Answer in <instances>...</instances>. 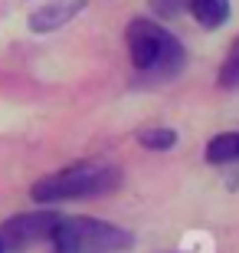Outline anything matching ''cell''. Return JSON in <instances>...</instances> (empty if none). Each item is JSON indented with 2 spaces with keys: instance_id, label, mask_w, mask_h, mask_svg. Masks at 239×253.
<instances>
[{
  "instance_id": "cell-11",
  "label": "cell",
  "mask_w": 239,
  "mask_h": 253,
  "mask_svg": "<svg viewBox=\"0 0 239 253\" xmlns=\"http://www.w3.org/2000/svg\"><path fill=\"white\" fill-rule=\"evenodd\" d=\"M0 253H3V247H0Z\"/></svg>"
},
{
  "instance_id": "cell-5",
  "label": "cell",
  "mask_w": 239,
  "mask_h": 253,
  "mask_svg": "<svg viewBox=\"0 0 239 253\" xmlns=\"http://www.w3.org/2000/svg\"><path fill=\"white\" fill-rule=\"evenodd\" d=\"M89 7V0H53L46 7H36L30 13V30L33 33H53V30L66 27L69 20H75Z\"/></svg>"
},
{
  "instance_id": "cell-4",
  "label": "cell",
  "mask_w": 239,
  "mask_h": 253,
  "mask_svg": "<svg viewBox=\"0 0 239 253\" xmlns=\"http://www.w3.org/2000/svg\"><path fill=\"white\" fill-rule=\"evenodd\" d=\"M56 211H33V214H17L0 224V247L3 253H27L36 244H49L56 224H59Z\"/></svg>"
},
{
  "instance_id": "cell-8",
  "label": "cell",
  "mask_w": 239,
  "mask_h": 253,
  "mask_svg": "<svg viewBox=\"0 0 239 253\" xmlns=\"http://www.w3.org/2000/svg\"><path fill=\"white\" fill-rule=\"evenodd\" d=\"M138 145L147 148V151H171L177 145V131L164 128V125H157V128H141L138 131Z\"/></svg>"
},
{
  "instance_id": "cell-7",
  "label": "cell",
  "mask_w": 239,
  "mask_h": 253,
  "mask_svg": "<svg viewBox=\"0 0 239 253\" xmlns=\"http://www.w3.org/2000/svg\"><path fill=\"white\" fill-rule=\"evenodd\" d=\"M216 85L226 89V92H236V89H239V37L233 40L230 53H226L220 73H216Z\"/></svg>"
},
{
  "instance_id": "cell-6",
  "label": "cell",
  "mask_w": 239,
  "mask_h": 253,
  "mask_svg": "<svg viewBox=\"0 0 239 253\" xmlns=\"http://www.w3.org/2000/svg\"><path fill=\"white\" fill-rule=\"evenodd\" d=\"M187 13H193L203 30H220L230 20V0H190Z\"/></svg>"
},
{
  "instance_id": "cell-9",
  "label": "cell",
  "mask_w": 239,
  "mask_h": 253,
  "mask_svg": "<svg viewBox=\"0 0 239 253\" xmlns=\"http://www.w3.org/2000/svg\"><path fill=\"white\" fill-rule=\"evenodd\" d=\"M187 3H190V0H147L151 13L161 17V20H174V17H180V13H187Z\"/></svg>"
},
{
  "instance_id": "cell-10",
  "label": "cell",
  "mask_w": 239,
  "mask_h": 253,
  "mask_svg": "<svg viewBox=\"0 0 239 253\" xmlns=\"http://www.w3.org/2000/svg\"><path fill=\"white\" fill-rule=\"evenodd\" d=\"M236 161H239V131H236Z\"/></svg>"
},
{
  "instance_id": "cell-3",
  "label": "cell",
  "mask_w": 239,
  "mask_h": 253,
  "mask_svg": "<svg viewBox=\"0 0 239 253\" xmlns=\"http://www.w3.org/2000/svg\"><path fill=\"white\" fill-rule=\"evenodd\" d=\"M49 247L53 253H128L135 234L95 217H59Z\"/></svg>"
},
{
  "instance_id": "cell-2",
  "label": "cell",
  "mask_w": 239,
  "mask_h": 253,
  "mask_svg": "<svg viewBox=\"0 0 239 253\" xmlns=\"http://www.w3.org/2000/svg\"><path fill=\"white\" fill-rule=\"evenodd\" d=\"M121 168L118 165H89V161H75L63 171L43 174L33 181L30 197L36 204H66V201H92V197H108L111 191L121 188Z\"/></svg>"
},
{
  "instance_id": "cell-1",
  "label": "cell",
  "mask_w": 239,
  "mask_h": 253,
  "mask_svg": "<svg viewBox=\"0 0 239 253\" xmlns=\"http://www.w3.org/2000/svg\"><path fill=\"white\" fill-rule=\"evenodd\" d=\"M125 43H128V56L135 66V79L141 85H157L171 83L180 76L187 66V49L184 43L167 33L161 23L147 17H135L125 30Z\"/></svg>"
}]
</instances>
